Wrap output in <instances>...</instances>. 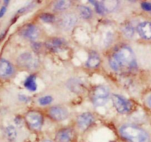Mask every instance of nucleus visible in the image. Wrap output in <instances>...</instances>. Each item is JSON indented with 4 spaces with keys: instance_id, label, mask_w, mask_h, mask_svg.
<instances>
[{
    "instance_id": "1",
    "label": "nucleus",
    "mask_w": 151,
    "mask_h": 142,
    "mask_svg": "<svg viewBox=\"0 0 151 142\" xmlns=\"http://www.w3.org/2000/svg\"><path fill=\"white\" fill-rule=\"evenodd\" d=\"M109 64L113 70L116 72L122 67L135 68L136 61L133 50L128 46H123L110 58Z\"/></svg>"
},
{
    "instance_id": "2",
    "label": "nucleus",
    "mask_w": 151,
    "mask_h": 142,
    "mask_svg": "<svg viewBox=\"0 0 151 142\" xmlns=\"http://www.w3.org/2000/svg\"><path fill=\"white\" fill-rule=\"evenodd\" d=\"M119 134L128 142H149L150 136L143 129L131 124H125L120 127Z\"/></svg>"
},
{
    "instance_id": "3",
    "label": "nucleus",
    "mask_w": 151,
    "mask_h": 142,
    "mask_svg": "<svg viewBox=\"0 0 151 142\" xmlns=\"http://www.w3.org/2000/svg\"><path fill=\"white\" fill-rule=\"evenodd\" d=\"M110 91L107 86L99 85L94 89L92 95V100L96 106H101L107 102Z\"/></svg>"
},
{
    "instance_id": "4",
    "label": "nucleus",
    "mask_w": 151,
    "mask_h": 142,
    "mask_svg": "<svg viewBox=\"0 0 151 142\" xmlns=\"http://www.w3.org/2000/svg\"><path fill=\"white\" fill-rule=\"evenodd\" d=\"M25 121L32 130L38 131L42 129L44 119L41 113L33 111L27 113L25 116Z\"/></svg>"
},
{
    "instance_id": "5",
    "label": "nucleus",
    "mask_w": 151,
    "mask_h": 142,
    "mask_svg": "<svg viewBox=\"0 0 151 142\" xmlns=\"http://www.w3.org/2000/svg\"><path fill=\"white\" fill-rule=\"evenodd\" d=\"M19 66L27 69H34L38 66V60L29 53H22L17 59Z\"/></svg>"
},
{
    "instance_id": "6",
    "label": "nucleus",
    "mask_w": 151,
    "mask_h": 142,
    "mask_svg": "<svg viewBox=\"0 0 151 142\" xmlns=\"http://www.w3.org/2000/svg\"><path fill=\"white\" fill-rule=\"evenodd\" d=\"M112 101L116 111L120 114L129 112L131 109V103L118 94H113L112 96Z\"/></svg>"
},
{
    "instance_id": "7",
    "label": "nucleus",
    "mask_w": 151,
    "mask_h": 142,
    "mask_svg": "<svg viewBox=\"0 0 151 142\" xmlns=\"http://www.w3.org/2000/svg\"><path fill=\"white\" fill-rule=\"evenodd\" d=\"M77 17L73 13H68L62 16L59 20V26L65 30H70L77 23Z\"/></svg>"
},
{
    "instance_id": "8",
    "label": "nucleus",
    "mask_w": 151,
    "mask_h": 142,
    "mask_svg": "<svg viewBox=\"0 0 151 142\" xmlns=\"http://www.w3.org/2000/svg\"><path fill=\"white\" fill-rule=\"evenodd\" d=\"M74 138V131L73 129L67 127L59 130L55 136L56 142H71Z\"/></svg>"
},
{
    "instance_id": "9",
    "label": "nucleus",
    "mask_w": 151,
    "mask_h": 142,
    "mask_svg": "<svg viewBox=\"0 0 151 142\" xmlns=\"http://www.w3.org/2000/svg\"><path fill=\"white\" fill-rule=\"evenodd\" d=\"M49 115L50 118L55 121H63L68 116V112L65 108L60 106L52 107L49 110Z\"/></svg>"
},
{
    "instance_id": "10",
    "label": "nucleus",
    "mask_w": 151,
    "mask_h": 142,
    "mask_svg": "<svg viewBox=\"0 0 151 142\" xmlns=\"http://www.w3.org/2000/svg\"><path fill=\"white\" fill-rule=\"evenodd\" d=\"M39 30L34 24H27L22 28L21 35L24 38L30 40H35L39 37Z\"/></svg>"
},
{
    "instance_id": "11",
    "label": "nucleus",
    "mask_w": 151,
    "mask_h": 142,
    "mask_svg": "<svg viewBox=\"0 0 151 142\" xmlns=\"http://www.w3.org/2000/svg\"><path fill=\"white\" fill-rule=\"evenodd\" d=\"M94 121V116L91 113H84L81 114L77 119V124L81 130H86Z\"/></svg>"
},
{
    "instance_id": "12",
    "label": "nucleus",
    "mask_w": 151,
    "mask_h": 142,
    "mask_svg": "<svg viewBox=\"0 0 151 142\" xmlns=\"http://www.w3.org/2000/svg\"><path fill=\"white\" fill-rule=\"evenodd\" d=\"M46 46L53 52H59L63 50L66 46V42L60 38H53L49 39L46 43Z\"/></svg>"
},
{
    "instance_id": "13",
    "label": "nucleus",
    "mask_w": 151,
    "mask_h": 142,
    "mask_svg": "<svg viewBox=\"0 0 151 142\" xmlns=\"http://www.w3.org/2000/svg\"><path fill=\"white\" fill-rule=\"evenodd\" d=\"M14 72V66L9 61L5 59H0V77H10L12 76Z\"/></svg>"
},
{
    "instance_id": "14",
    "label": "nucleus",
    "mask_w": 151,
    "mask_h": 142,
    "mask_svg": "<svg viewBox=\"0 0 151 142\" xmlns=\"http://www.w3.org/2000/svg\"><path fill=\"white\" fill-rule=\"evenodd\" d=\"M137 31L139 36L144 39H151V22L144 21L138 25Z\"/></svg>"
},
{
    "instance_id": "15",
    "label": "nucleus",
    "mask_w": 151,
    "mask_h": 142,
    "mask_svg": "<svg viewBox=\"0 0 151 142\" xmlns=\"http://www.w3.org/2000/svg\"><path fill=\"white\" fill-rule=\"evenodd\" d=\"M101 63V59L99 55L96 53H92L89 55L88 60H87L86 65L88 68L94 69V68L98 67L99 65Z\"/></svg>"
},
{
    "instance_id": "16",
    "label": "nucleus",
    "mask_w": 151,
    "mask_h": 142,
    "mask_svg": "<svg viewBox=\"0 0 151 142\" xmlns=\"http://www.w3.org/2000/svg\"><path fill=\"white\" fill-rule=\"evenodd\" d=\"M5 136L9 142L15 141L17 138V131L15 127L12 125L7 127L5 130Z\"/></svg>"
},
{
    "instance_id": "17",
    "label": "nucleus",
    "mask_w": 151,
    "mask_h": 142,
    "mask_svg": "<svg viewBox=\"0 0 151 142\" xmlns=\"http://www.w3.org/2000/svg\"><path fill=\"white\" fill-rule=\"evenodd\" d=\"M24 85L27 90L30 91H36L37 89V85L36 82V76L35 75H30L26 78L24 82Z\"/></svg>"
},
{
    "instance_id": "18",
    "label": "nucleus",
    "mask_w": 151,
    "mask_h": 142,
    "mask_svg": "<svg viewBox=\"0 0 151 142\" xmlns=\"http://www.w3.org/2000/svg\"><path fill=\"white\" fill-rule=\"evenodd\" d=\"M79 12L81 17L83 18L84 19H88L92 16V11H91V10L88 7L85 6V5L79 6Z\"/></svg>"
},
{
    "instance_id": "19",
    "label": "nucleus",
    "mask_w": 151,
    "mask_h": 142,
    "mask_svg": "<svg viewBox=\"0 0 151 142\" xmlns=\"http://www.w3.org/2000/svg\"><path fill=\"white\" fill-rule=\"evenodd\" d=\"M71 2L70 1H59L54 5V8L56 11H63L68 9L70 7Z\"/></svg>"
},
{
    "instance_id": "20",
    "label": "nucleus",
    "mask_w": 151,
    "mask_h": 142,
    "mask_svg": "<svg viewBox=\"0 0 151 142\" xmlns=\"http://www.w3.org/2000/svg\"><path fill=\"white\" fill-rule=\"evenodd\" d=\"M91 3L93 4V5H94L95 7V9L96 11V12L100 14H104L106 12V10L104 8V5H103L102 2H99L96 1H90Z\"/></svg>"
},
{
    "instance_id": "21",
    "label": "nucleus",
    "mask_w": 151,
    "mask_h": 142,
    "mask_svg": "<svg viewBox=\"0 0 151 142\" xmlns=\"http://www.w3.org/2000/svg\"><path fill=\"white\" fill-rule=\"evenodd\" d=\"M123 33L127 38H132L134 35V29L130 24H127L123 27Z\"/></svg>"
},
{
    "instance_id": "22",
    "label": "nucleus",
    "mask_w": 151,
    "mask_h": 142,
    "mask_svg": "<svg viewBox=\"0 0 151 142\" xmlns=\"http://www.w3.org/2000/svg\"><path fill=\"white\" fill-rule=\"evenodd\" d=\"M68 85H69V88H70L72 91H74L75 92L77 91H80V87L82 86L81 82H79L77 80H71L70 81V84Z\"/></svg>"
},
{
    "instance_id": "23",
    "label": "nucleus",
    "mask_w": 151,
    "mask_h": 142,
    "mask_svg": "<svg viewBox=\"0 0 151 142\" xmlns=\"http://www.w3.org/2000/svg\"><path fill=\"white\" fill-rule=\"evenodd\" d=\"M40 18H41L42 21H45V22H47V23L53 22V21L55 20L54 16L52 15V14H50V13H47L42 14L41 16H40Z\"/></svg>"
},
{
    "instance_id": "24",
    "label": "nucleus",
    "mask_w": 151,
    "mask_h": 142,
    "mask_svg": "<svg viewBox=\"0 0 151 142\" xmlns=\"http://www.w3.org/2000/svg\"><path fill=\"white\" fill-rule=\"evenodd\" d=\"M52 101H53V97L51 96H45L39 99V103L41 105H47L51 103Z\"/></svg>"
},
{
    "instance_id": "25",
    "label": "nucleus",
    "mask_w": 151,
    "mask_h": 142,
    "mask_svg": "<svg viewBox=\"0 0 151 142\" xmlns=\"http://www.w3.org/2000/svg\"><path fill=\"white\" fill-rule=\"evenodd\" d=\"M142 9L146 11H151V3L147 2H144L141 4Z\"/></svg>"
},
{
    "instance_id": "26",
    "label": "nucleus",
    "mask_w": 151,
    "mask_h": 142,
    "mask_svg": "<svg viewBox=\"0 0 151 142\" xmlns=\"http://www.w3.org/2000/svg\"><path fill=\"white\" fill-rule=\"evenodd\" d=\"M32 47L33 48V50H35V51H38V50L40 49L41 46H40V43H36V42H33V43L32 44Z\"/></svg>"
},
{
    "instance_id": "27",
    "label": "nucleus",
    "mask_w": 151,
    "mask_h": 142,
    "mask_svg": "<svg viewBox=\"0 0 151 142\" xmlns=\"http://www.w3.org/2000/svg\"><path fill=\"white\" fill-rule=\"evenodd\" d=\"M6 11H7L6 6H2V8H1V9H0V18H2V17L5 15Z\"/></svg>"
},
{
    "instance_id": "28",
    "label": "nucleus",
    "mask_w": 151,
    "mask_h": 142,
    "mask_svg": "<svg viewBox=\"0 0 151 142\" xmlns=\"http://www.w3.org/2000/svg\"><path fill=\"white\" fill-rule=\"evenodd\" d=\"M147 103L151 108V94H150L149 96L147 97Z\"/></svg>"
},
{
    "instance_id": "29",
    "label": "nucleus",
    "mask_w": 151,
    "mask_h": 142,
    "mask_svg": "<svg viewBox=\"0 0 151 142\" xmlns=\"http://www.w3.org/2000/svg\"><path fill=\"white\" fill-rule=\"evenodd\" d=\"M42 142H53L51 140H49V139H47V140H44Z\"/></svg>"
},
{
    "instance_id": "30",
    "label": "nucleus",
    "mask_w": 151,
    "mask_h": 142,
    "mask_svg": "<svg viewBox=\"0 0 151 142\" xmlns=\"http://www.w3.org/2000/svg\"><path fill=\"white\" fill-rule=\"evenodd\" d=\"M110 142H115V141H110Z\"/></svg>"
}]
</instances>
